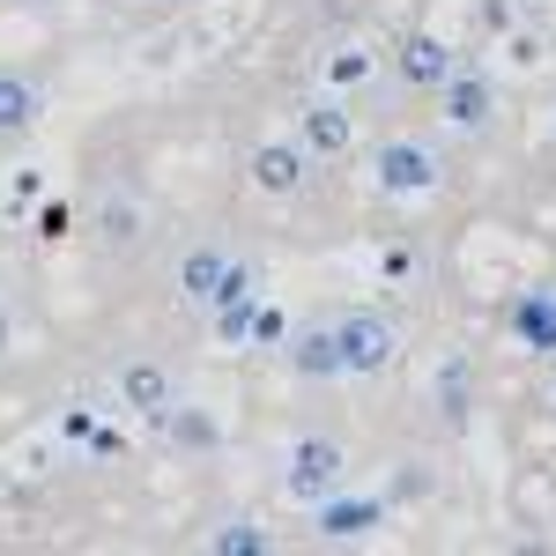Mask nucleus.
Here are the masks:
<instances>
[{
	"label": "nucleus",
	"instance_id": "10",
	"mask_svg": "<svg viewBox=\"0 0 556 556\" xmlns=\"http://www.w3.org/2000/svg\"><path fill=\"white\" fill-rule=\"evenodd\" d=\"M38 119V89L15 83V75H0V134H23Z\"/></svg>",
	"mask_w": 556,
	"mask_h": 556
},
{
	"label": "nucleus",
	"instance_id": "9",
	"mask_svg": "<svg viewBox=\"0 0 556 556\" xmlns=\"http://www.w3.org/2000/svg\"><path fill=\"white\" fill-rule=\"evenodd\" d=\"M304 149H319V156H342V149H349V119L334 112V104L304 112Z\"/></svg>",
	"mask_w": 556,
	"mask_h": 556
},
{
	"label": "nucleus",
	"instance_id": "4",
	"mask_svg": "<svg viewBox=\"0 0 556 556\" xmlns=\"http://www.w3.org/2000/svg\"><path fill=\"white\" fill-rule=\"evenodd\" d=\"M401 75H408V83H424V89L453 83V52H445L438 38H408V45H401Z\"/></svg>",
	"mask_w": 556,
	"mask_h": 556
},
{
	"label": "nucleus",
	"instance_id": "1",
	"mask_svg": "<svg viewBox=\"0 0 556 556\" xmlns=\"http://www.w3.org/2000/svg\"><path fill=\"white\" fill-rule=\"evenodd\" d=\"M371 172H379L386 193H430V186H438V156L416 149V141H379Z\"/></svg>",
	"mask_w": 556,
	"mask_h": 556
},
{
	"label": "nucleus",
	"instance_id": "6",
	"mask_svg": "<svg viewBox=\"0 0 556 556\" xmlns=\"http://www.w3.org/2000/svg\"><path fill=\"white\" fill-rule=\"evenodd\" d=\"M119 393H127V408H141V416H172V386H164L156 364H134L127 379H119Z\"/></svg>",
	"mask_w": 556,
	"mask_h": 556
},
{
	"label": "nucleus",
	"instance_id": "15",
	"mask_svg": "<svg viewBox=\"0 0 556 556\" xmlns=\"http://www.w3.org/2000/svg\"><path fill=\"white\" fill-rule=\"evenodd\" d=\"M104 238H134V208H127V201L104 208Z\"/></svg>",
	"mask_w": 556,
	"mask_h": 556
},
{
	"label": "nucleus",
	"instance_id": "7",
	"mask_svg": "<svg viewBox=\"0 0 556 556\" xmlns=\"http://www.w3.org/2000/svg\"><path fill=\"white\" fill-rule=\"evenodd\" d=\"M223 275H230V267H223V253H186V267H178V290H186L193 304H215Z\"/></svg>",
	"mask_w": 556,
	"mask_h": 556
},
{
	"label": "nucleus",
	"instance_id": "14",
	"mask_svg": "<svg viewBox=\"0 0 556 556\" xmlns=\"http://www.w3.org/2000/svg\"><path fill=\"white\" fill-rule=\"evenodd\" d=\"M215 549H267V534H253V527H230V534H215Z\"/></svg>",
	"mask_w": 556,
	"mask_h": 556
},
{
	"label": "nucleus",
	"instance_id": "11",
	"mask_svg": "<svg viewBox=\"0 0 556 556\" xmlns=\"http://www.w3.org/2000/svg\"><path fill=\"white\" fill-rule=\"evenodd\" d=\"M519 334L534 349H556V298H527L519 304Z\"/></svg>",
	"mask_w": 556,
	"mask_h": 556
},
{
	"label": "nucleus",
	"instance_id": "18",
	"mask_svg": "<svg viewBox=\"0 0 556 556\" xmlns=\"http://www.w3.org/2000/svg\"><path fill=\"white\" fill-rule=\"evenodd\" d=\"M0 356H8V312H0Z\"/></svg>",
	"mask_w": 556,
	"mask_h": 556
},
{
	"label": "nucleus",
	"instance_id": "3",
	"mask_svg": "<svg viewBox=\"0 0 556 556\" xmlns=\"http://www.w3.org/2000/svg\"><path fill=\"white\" fill-rule=\"evenodd\" d=\"M334 475H342V453H334L327 438H304L298 460H290V490H298V497H319V490H334Z\"/></svg>",
	"mask_w": 556,
	"mask_h": 556
},
{
	"label": "nucleus",
	"instance_id": "17",
	"mask_svg": "<svg viewBox=\"0 0 556 556\" xmlns=\"http://www.w3.org/2000/svg\"><path fill=\"white\" fill-rule=\"evenodd\" d=\"M215 430L208 424H193V416H178V445H208Z\"/></svg>",
	"mask_w": 556,
	"mask_h": 556
},
{
	"label": "nucleus",
	"instance_id": "5",
	"mask_svg": "<svg viewBox=\"0 0 556 556\" xmlns=\"http://www.w3.org/2000/svg\"><path fill=\"white\" fill-rule=\"evenodd\" d=\"M298 371H304V379H334V371H349V364H342V327L304 334V342H298Z\"/></svg>",
	"mask_w": 556,
	"mask_h": 556
},
{
	"label": "nucleus",
	"instance_id": "8",
	"mask_svg": "<svg viewBox=\"0 0 556 556\" xmlns=\"http://www.w3.org/2000/svg\"><path fill=\"white\" fill-rule=\"evenodd\" d=\"M253 178L267 186V193H298L304 156H298V149H260V156H253Z\"/></svg>",
	"mask_w": 556,
	"mask_h": 556
},
{
	"label": "nucleus",
	"instance_id": "16",
	"mask_svg": "<svg viewBox=\"0 0 556 556\" xmlns=\"http://www.w3.org/2000/svg\"><path fill=\"white\" fill-rule=\"evenodd\" d=\"M364 67H371L364 52H342V60H334V83H364Z\"/></svg>",
	"mask_w": 556,
	"mask_h": 556
},
{
	"label": "nucleus",
	"instance_id": "12",
	"mask_svg": "<svg viewBox=\"0 0 556 556\" xmlns=\"http://www.w3.org/2000/svg\"><path fill=\"white\" fill-rule=\"evenodd\" d=\"M482 104H490L482 83H453V89H445V119H453V127H475V119H482Z\"/></svg>",
	"mask_w": 556,
	"mask_h": 556
},
{
	"label": "nucleus",
	"instance_id": "13",
	"mask_svg": "<svg viewBox=\"0 0 556 556\" xmlns=\"http://www.w3.org/2000/svg\"><path fill=\"white\" fill-rule=\"evenodd\" d=\"M379 519V505H342V513H327V534H364Z\"/></svg>",
	"mask_w": 556,
	"mask_h": 556
},
{
	"label": "nucleus",
	"instance_id": "2",
	"mask_svg": "<svg viewBox=\"0 0 556 556\" xmlns=\"http://www.w3.org/2000/svg\"><path fill=\"white\" fill-rule=\"evenodd\" d=\"M342 364L349 371H379V364H393V327L371 319V312L342 319Z\"/></svg>",
	"mask_w": 556,
	"mask_h": 556
}]
</instances>
